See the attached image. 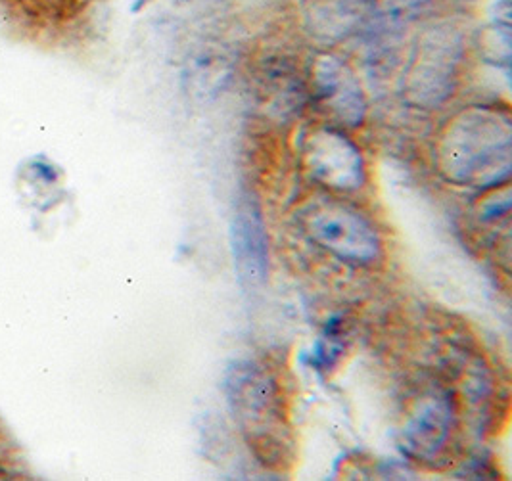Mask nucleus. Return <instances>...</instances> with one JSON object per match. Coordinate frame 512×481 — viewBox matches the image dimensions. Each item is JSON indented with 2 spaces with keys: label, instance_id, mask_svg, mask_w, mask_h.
<instances>
[{
  "label": "nucleus",
  "instance_id": "f257e3e1",
  "mask_svg": "<svg viewBox=\"0 0 512 481\" xmlns=\"http://www.w3.org/2000/svg\"><path fill=\"white\" fill-rule=\"evenodd\" d=\"M511 119L489 108H470L445 127L438 163L449 183L488 188L511 175Z\"/></svg>",
  "mask_w": 512,
  "mask_h": 481
},
{
  "label": "nucleus",
  "instance_id": "f03ea898",
  "mask_svg": "<svg viewBox=\"0 0 512 481\" xmlns=\"http://www.w3.org/2000/svg\"><path fill=\"white\" fill-rule=\"evenodd\" d=\"M225 395L236 424L263 464L282 466L292 455V434L279 382L256 361H236L225 374Z\"/></svg>",
  "mask_w": 512,
  "mask_h": 481
},
{
  "label": "nucleus",
  "instance_id": "7ed1b4c3",
  "mask_svg": "<svg viewBox=\"0 0 512 481\" xmlns=\"http://www.w3.org/2000/svg\"><path fill=\"white\" fill-rule=\"evenodd\" d=\"M307 236L326 252L350 263H371L380 253V236L355 209L338 202L307 207L303 213Z\"/></svg>",
  "mask_w": 512,
  "mask_h": 481
},
{
  "label": "nucleus",
  "instance_id": "20e7f679",
  "mask_svg": "<svg viewBox=\"0 0 512 481\" xmlns=\"http://www.w3.org/2000/svg\"><path fill=\"white\" fill-rule=\"evenodd\" d=\"M309 175L334 190H359L365 184V160L350 138L334 129H317L303 142Z\"/></svg>",
  "mask_w": 512,
  "mask_h": 481
},
{
  "label": "nucleus",
  "instance_id": "39448f33",
  "mask_svg": "<svg viewBox=\"0 0 512 481\" xmlns=\"http://www.w3.org/2000/svg\"><path fill=\"white\" fill-rule=\"evenodd\" d=\"M234 271L246 292H256L269 275V236L261 211L252 202H242L231 221Z\"/></svg>",
  "mask_w": 512,
  "mask_h": 481
},
{
  "label": "nucleus",
  "instance_id": "423d86ee",
  "mask_svg": "<svg viewBox=\"0 0 512 481\" xmlns=\"http://www.w3.org/2000/svg\"><path fill=\"white\" fill-rule=\"evenodd\" d=\"M313 85L328 112L348 127H359L365 119L367 104L359 81L342 60L323 54L313 64Z\"/></svg>",
  "mask_w": 512,
  "mask_h": 481
},
{
  "label": "nucleus",
  "instance_id": "0eeeda50",
  "mask_svg": "<svg viewBox=\"0 0 512 481\" xmlns=\"http://www.w3.org/2000/svg\"><path fill=\"white\" fill-rule=\"evenodd\" d=\"M459 58V43L453 39H428L420 48L419 62L409 77L411 96L422 106H438L451 92V79Z\"/></svg>",
  "mask_w": 512,
  "mask_h": 481
},
{
  "label": "nucleus",
  "instance_id": "6e6552de",
  "mask_svg": "<svg viewBox=\"0 0 512 481\" xmlns=\"http://www.w3.org/2000/svg\"><path fill=\"white\" fill-rule=\"evenodd\" d=\"M451 405L445 397L434 395L420 401L403 430V443L409 455L430 460L442 449L451 432Z\"/></svg>",
  "mask_w": 512,
  "mask_h": 481
}]
</instances>
